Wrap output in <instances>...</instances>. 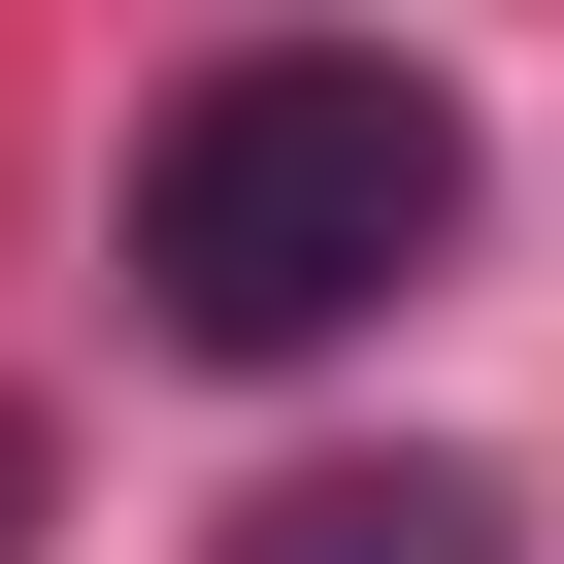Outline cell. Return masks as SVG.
Listing matches in <instances>:
<instances>
[{
    "instance_id": "1",
    "label": "cell",
    "mask_w": 564,
    "mask_h": 564,
    "mask_svg": "<svg viewBox=\"0 0 564 564\" xmlns=\"http://www.w3.org/2000/svg\"><path fill=\"white\" fill-rule=\"evenodd\" d=\"M432 265H465V100H432V67H366V34L166 67V133H133V333L333 366L366 300H432Z\"/></svg>"
},
{
    "instance_id": "2",
    "label": "cell",
    "mask_w": 564,
    "mask_h": 564,
    "mask_svg": "<svg viewBox=\"0 0 564 564\" xmlns=\"http://www.w3.org/2000/svg\"><path fill=\"white\" fill-rule=\"evenodd\" d=\"M232 564H531V498H498V465H265Z\"/></svg>"
},
{
    "instance_id": "3",
    "label": "cell",
    "mask_w": 564,
    "mask_h": 564,
    "mask_svg": "<svg viewBox=\"0 0 564 564\" xmlns=\"http://www.w3.org/2000/svg\"><path fill=\"white\" fill-rule=\"evenodd\" d=\"M0 564H34V399H0Z\"/></svg>"
}]
</instances>
